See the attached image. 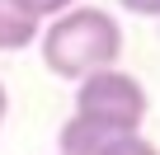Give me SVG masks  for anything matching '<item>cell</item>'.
<instances>
[{
	"mask_svg": "<svg viewBox=\"0 0 160 155\" xmlns=\"http://www.w3.org/2000/svg\"><path fill=\"white\" fill-rule=\"evenodd\" d=\"M151 94L137 75H127L122 66H99L75 80V108L57 136V155H99L108 141L141 132Z\"/></svg>",
	"mask_w": 160,
	"mask_h": 155,
	"instance_id": "1",
	"label": "cell"
},
{
	"mask_svg": "<svg viewBox=\"0 0 160 155\" xmlns=\"http://www.w3.org/2000/svg\"><path fill=\"white\" fill-rule=\"evenodd\" d=\"M5 113H10V94H5V85H0V127H5Z\"/></svg>",
	"mask_w": 160,
	"mask_h": 155,
	"instance_id": "7",
	"label": "cell"
},
{
	"mask_svg": "<svg viewBox=\"0 0 160 155\" xmlns=\"http://www.w3.org/2000/svg\"><path fill=\"white\" fill-rule=\"evenodd\" d=\"M42 42V66L57 80H80L99 66H118L122 56V24L99 10V5H71L61 14L47 19V28L38 33Z\"/></svg>",
	"mask_w": 160,
	"mask_h": 155,
	"instance_id": "2",
	"label": "cell"
},
{
	"mask_svg": "<svg viewBox=\"0 0 160 155\" xmlns=\"http://www.w3.org/2000/svg\"><path fill=\"white\" fill-rule=\"evenodd\" d=\"M38 33H42V24H38V19H28V14L10 10L5 0H0V52H19V47H28Z\"/></svg>",
	"mask_w": 160,
	"mask_h": 155,
	"instance_id": "3",
	"label": "cell"
},
{
	"mask_svg": "<svg viewBox=\"0 0 160 155\" xmlns=\"http://www.w3.org/2000/svg\"><path fill=\"white\" fill-rule=\"evenodd\" d=\"M127 14H141V19H160V0H118Z\"/></svg>",
	"mask_w": 160,
	"mask_h": 155,
	"instance_id": "6",
	"label": "cell"
},
{
	"mask_svg": "<svg viewBox=\"0 0 160 155\" xmlns=\"http://www.w3.org/2000/svg\"><path fill=\"white\" fill-rule=\"evenodd\" d=\"M5 5L42 24V19H52V14H61V10H71V5H80V0H5Z\"/></svg>",
	"mask_w": 160,
	"mask_h": 155,
	"instance_id": "4",
	"label": "cell"
},
{
	"mask_svg": "<svg viewBox=\"0 0 160 155\" xmlns=\"http://www.w3.org/2000/svg\"><path fill=\"white\" fill-rule=\"evenodd\" d=\"M99 155H160V146L155 141H146L141 132H127V136H118V141H108Z\"/></svg>",
	"mask_w": 160,
	"mask_h": 155,
	"instance_id": "5",
	"label": "cell"
}]
</instances>
